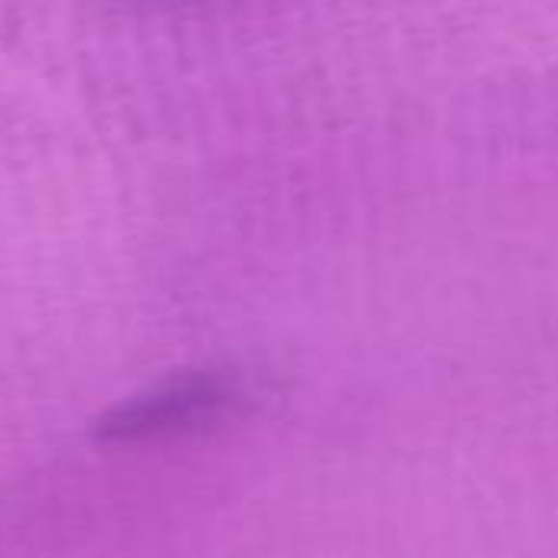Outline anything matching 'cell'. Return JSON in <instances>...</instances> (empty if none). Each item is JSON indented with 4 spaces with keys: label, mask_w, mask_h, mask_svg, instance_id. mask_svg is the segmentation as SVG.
Segmentation results:
<instances>
[{
    "label": "cell",
    "mask_w": 558,
    "mask_h": 558,
    "mask_svg": "<svg viewBox=\"0 0 558 558\" xmlns=\"http://www.w3.org/2000/svg\"><path fill=\"white\" fill-rule=\"evenodd\" d=\"M248 389L235 369H193L137 392L95 422L101 445H147L196 435L245 402Z\"/></svg>",
    "instance_id": "6da1fadb"
},
{
    "label": "cell",
    "mask_w": 558,
    "mask_h": 558,
    "mask_svg": "<svg viewBox=\"0 0 558 558\" xmlns=\"http://www.w3.org/2000/svg\"><path fill=\"white\" fill-rule=\"evenodd\" d=\"M111 3L131 7V10H183V7H199L213 0H111Z\"/></svg>",
    "instance_id": "7a4b0ae2"
}]
</instances>
